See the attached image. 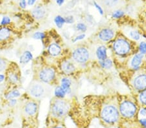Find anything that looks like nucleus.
<instances>
[{
	"label": "nucleus",
	"mask_w": 146,
	"mask_h": 128,
	"mask_svg": "<svg viewBox=\"0 0 146 128\" xmlns=\"http://www.w3.org/2000/svg\"><path fill=\"white\" fill-rule=\"evenodd\" d=\"M101 116L105 122L108 123H114L118 119L119 113L115 107L107 106L103 108L101 113Z\"/></svg>",
	"instance_id": "obj_1"
},
{
	"label": "nucleus",
	"mask_w": 146,
	"mask_h": 128,
	"mask_svg": "<svg viewBox=\"0 0 146 128\" xmlns=\"http://www.w3.org/2000/svg\"><path fill=\"white\" fill-rule=\"evenodd\" d=\"M68 109H69V106L66 102L63 100H57L53 104L52 113L56 117L60 118L67 113Z\"/></svg>",
	"instance_id": "obj_2"
},
{
	"label": "nucleus",
	"mask_w": 146,
	"mask_h": 128,
	"mask_svg": "<svg viewBox=\"0 0 146 128\" xmlns=\"http://www.w3.org/2000/svg\"><path fill=\"white\" fill-rule=\"evenodd\" d=\"M120 112L125 117L130 118L135 115L136 112V107L133 102H123L120 106Z\"/></svg>",
	"instance_id": "obj_3"
},
{
	"label": "nucleus",
	"mask_w": 146,
	"mask_h": 128,
	"mask_svg": "<svg viewBox=\"0 0 146 128\" xmlns=\"http://www.w3.org/2000/svg\"><path fill=\"white\" fill-rule=\"evenodd\" d=\"M114 50L118 54H125L130 51V45L127 41L124 39H119L115 41L114 44Z\"/></svg>",
	"instance_id": "obj_4"
},
{
	"label": "nucleus",
	"mask_w": 146,
	"mask_h": 128,
	"mask_svg": "<svg viewBox=\"0 0 146 128\" xmlns=\"http://www.w3.org/2000/svg\"><path fill=\"white\" fill-rule=\"evenodd\" d=\"M73 57L77 62L84 63L88 60L89 53L86 49L79 48L77 49L73 53Z\"/></svg>",
	"instance_id": "obj_5"
},
{
	"label": "nucleus",
	"mask_w": 146,
	"mask_h": 128,
	"mask_svg": "<svg viewBox=\"0 0 146 128\" xmlns=\"http://www.w3.org/2000/svg\"><path fill=\"white\" fill-rule=\"evenodd\" d=\"M40 79L44 82L48 83L53 80L55 77V72L52 69L46 68L42 70L40 73Z\"/></svg>",
	"instance_id": "obj_6"
},
{
	"label": "nucleus",
	"mask_w": 146,
	"mask_h": 128,
	"mask_svg": "<svg viewBox=\"0 0 146 128\" xmlns=\"http://www.w3.org/2000/svg\"><path fill=\"white\" fill-rule=\"evenodd\" d=\"M134 85L136 89L143 90L146 89V75L142 74L137 76L134 81Z\"/></svg>",
	"instance_id": "obj_7"
},
{
	"label": "nucleus",
	"mask_w": 146,
	"mask_h": 128,
	"mask_svg": "<svg viewBox=\"0 0 146 128\" xmlns=\"http://www.w3.org/2000/svg\"><path fill=\"white\" fill-rule=\"evenodd\" d=\"M113 37H114V32L110 29H103L99 34V38L104 41L110 40Z\"/></svg>",
	"instance_id": "obj_8"
},
{
	"label": "nucleus",
	"mask_w": 146,
	"mask_h": 128,
	"mask_svg": "<svg viewBox=\"0 0 146 128\" xmlns=\"http://www.w3.org/2000/svg\"><path fill=\"white\" fill-rule=\"evenodd\" d=\"M44 93V89L41 85L35 84L31 88L30 93L33 96L38 98L42 96Z\"/></svg>",
	"instance_id": "obj_9"
},
{
	"label": "nucleus",
	"mask_w": 146,
	"mask_h": 128,
	"mask_svg": "<svg viewBox=\"0 0 146 128\" xmlns=\"http://www.w3.org/2000/svg\"><path fill=\"white\" fill-rule=\"evenodd\" d=\"M25 111L28 115H34L37 111V105L34 103V102H29V103H28L26 106H25Z\"/></svg>",
	"instance_id": "obj_10"
},
{
	"label": "nucleus",
	"mask_w": 146,
	"mask_h": 128,
	"mask_svg": "<svg viewBox=\"0 0 146 128\" xmlns=\"http://www.w3.org/2000/svg\"><path fill=\"white\" fill-rule=\"evenodd\" d=\"M143 55L142 54H138L133 57L131 61V66L134 69H137L140 66L142 61Z\"/></svg>",
	"instance_id": "obj_11"
},
{
	"label": "nucleus",
	"mask_w": 146,
	"mask_h": 128,
	"mask_svg": "<svg viewBox=\"0 0 146 128\" xmlns=\"http://www.w3.org/2000/svg\"><path fill=\"white\" fill-rule=\"evenodd\" d=\"M46 11L42 7H37L33 11V15L36 19H40L45 15Z\"/></svg>",
	"instance_id": "obj_12"
},
{
	"label": "nucleus",
	"mask_w": 146,
	"mask_h": 128,
	"mask_svg": "<svg viewBox=\"0 0 146 128\" xmlns=\"http://www.w3.org/2000/svg\"><path fill=\"white\" fill-rule=\"evenodd\" d=\"M62 69L66 73H70L75 69L74 64L69 61H65L62 64Z\"/></svg>",
	"instance_id": "obj_13"
},
{
	"label": "nucleus",
	"mask_w": 146,
	"mask_h": 128,
	"mask_svg": "<svg viewBox=\"0 0 146 128\" xmlns=\"http://www.w3.org/2000/svg\"><path fill=\"white\" fill-rule=\"evenodd\" d=\"M49 54L52 56H57L60 54V51H61V49L59 46H58L57 44L53 43L51 44V45L49 47Z\"/></svg>",
	"instance_id": "obj_14"
},
{
	"label": "nucleus",
	"mask_w": 146,
	"mask_h": 128,
	"mask_svg": "<svg viewBox=\"0 0 146 128\" xmlns=\"http://www.w3.org/2000/svg\"><path fill=\"white\" fill-rule=\"evenodd\" d=\"M71 80L70 79L64 78L61 80V87L65 91L66 93L70 92V86H71Z\"/></svg>",
	"instance_id": "obj_15"
},
{
	"label": "nucleus",
	"mask_w": 146,
	"mask_h": 128,
	"mask_svg": "<svg viewBox=\"0 0 146 128\" xmlns=\"http://www.w3.org/2000/svg\"><path fill=\"white\" fill-rule=\"evenodd\" d=\"M96 54L100 60H105L107 58V49L104 46H100V47H98Z\"/></svg>",
	"instance_id": "obj_16"
},
{
	"label": "nucleus",
	"mask_w": 146,
	"mask_h": 128,
	"mask_svg": "<svg viewBox=\"0 0 146 128\" xmlns=\"http://www.w3.org/2000/svg\"><path fill=\"white\" fill-rule=\"evenodd\" d=\"M11 32L9 29L6 27L0 29V41H3L7 39L10 36Z\"/></svg>",
	"instance_id": "obj_17"
},
{
	"label": "nucleus",
	"mask_w": 146,
	"mask_h": 128,
	"mask_svg": "<svg viewBox=\"0 0 146 128\" xmlns=\"http://www.w3.org/2000/svg\"><path fill=\"white\" fill-rule=\"evenodd\" d=\"M32 58L33 55L29 51H25L20 57V63L21 64H26V63L29 62Z\"/></svg>",
	"instance_id": "obj_18"
},
{
	"label": "nucleus",
	"mask_w": 146,
	"mask_h": 128,
	"mask_svg": "<svg viewBox=\"0 0 146 128\" xmlns=\"http://www.w3.org/2000/svg\"><path fill=\"white\" fill-rule=\"evenodd\" d=\"M100 64L103 68L109 69V68H110L111 66H112V62L110 59H105L103 60H101Z\"/></svg>",
	"instance_id": "obj_19"
},
{
	"label": "nucleus",
	"mask_w": 146,
	"mask_h": 128,
	"mask_svg": "<svg viewBox=\"0 0 146 128\" xmlns=\"http://www.w3.org/2000/svg\"><path fill=\"white\" fill-rule=\"evenodd\" d=\"M55 23L56 25V26L59 28H61L62 27V25H64V23H66L65 19L64 18H63L62 17H61L60 16H57L55 18Z\"/></svg>",
	"instance_id": "obj_20"
},
{
	"label": "nucleus",
	"mask_w": 146,
	"mask_h": 128,
	"mask_svg": "<svg viewBox=\"0 0 146 128\" xmlns=\"http://www.w3.org/2000/svg\"><path fill=\"white\" fill-rule=\"evenodd\" d=\"M65 94H66L65 91L61 87H58L56 88V89L55 91V95L56 96L59 97V98H63L64 97Z\"/></svg>",
	"instance_id": "obj_21"
},
{
	"label": "nucleus",
	"mask_w": 146,
	"mask_h": 128,
	"mask_svg": "<svg viewBox=\"0 0 146 128\" xmlns=\"http://www.w3.org/2000/svg\"><path fill=\"white\" fill-rule=\"evenodd\" d=\"M105 4L107 7H113L116 6L118 3L119 0H105Z\"/></svg>",
	"instance_id": "obj_22"
},
{
	"label": "nucleus",
	"mask_w": 146,
	"mask_h": 128,
	"mask_svg": "<svg viewBox=\"0 0 146 128\" xmlns=\"http://www.w3.org/2000/svg\"><path fill=\"white\" fill-rule=\"evenodd\" d=\"M9 80H10V81H11L12 82H13V83L18 82L19 80L18 76L16 74L13 73H10L9 74Z\"/></svg>",
	"instance_id": "obj_23"
},
{
	"label": "nucleus",
	"mask_w": 146,
	"mask_h": 128,
	"mask_svg": "<svg viewBox=\"0 0 146 128\" xmlns=\"http://www.w3.org/2000/svg\"><path fill=\"white\" fill-rule=\"evenodd\" d=\"M20 95V92L18 91V90H15L11 92L9 94L7 95V98L9 99H11V98H14L18 97Z\"/></svg>",
	"instance_id": "obj_24"
},
{
	"label": "nucleus",
	"mask_w": 146,
	"mask_h": 128,
	"mask_svg": "<svg viewBox=\"0 0 146 128\" xmlns=\"http://www.w3.org/2000/svg\"><path fill=\"white\" fill-rule=\"evenodd\" d=\"M140 100L143 104L146 106V90L143 91L140 95Z\"/></svg>",
	"instance_id": "obj_25"
},
{
	"label": "nucleus",
	"mask_w": 146,
	"mask_h": 128,
	"mask_svg": "<svg viewBox=\"0 0 146 128\" xmlns=\"http://www.w3.org/2000/svg\"><path fill=\"white\" fill-rule=\"evenodd\" d=\"M124 15V12L121 11H115L112 14V17L115 18H119Z\"/></svg>",
	"instance_id": "obj_26"
},
{
	"label": "nucleus",
	"mask_w": 146,
	"mask_h": 128,
	"mask_svg": "<svg viewBox=\"0 0 146 128\" xmlns=\"http://www.w3.org/2000/svg\"><path fill=\"white\" fill-rule=\"evenodd\" d=\"M140 51L141 54H146V43L141 42L140 44Z\"/></svg>",
	"instance_id": "obj_27"
},
{
	"label": "nucleus",
	"mask_w": 146,
	"mask_h": 128,
	"mask_svg": "<svg viewBox=\"0 0 146 128\" xmlns=\"http://www.w3.org/2000/svg\"><path fill=\"white\" fill-rule=\"evenodd\" d=\"M77 29L79 31L84 32V31H86V26L84 24V23H80L77 25Z\"/></svg>",
	"instance_id": "obj_28"
},
{
	"label": "nucleus",
	"mask_w": 146,
	"mask_h": 128,
	"mask_svg": "<svg viewBox=\"0 0 146 128\" xmlns=\"http://www.w3.org/2000/svg\"><path fill=\"white\" fill-rule=\"evenodd\" d=\"M130 36L132 38L134 39H136V40H138L140 39V34L138 33V32L136 31H131L130 32Z\"/></svg>",
	"instance_id": "obj_29"
},
{
	"label": "nucleus",
	"mask_w": 146,
	"mask_h": 128,
	"mask_svg": "<svg viewBox=\"0 0 146 128\" xmlns=\"http://www.w3.org/2000/svg\"><path fill=\"white\" fill-rule=\"evenodd\" d=\"M44 37L45 34L43 32H36L33 36V38L35 39H43Z\"/></svg>",
	"instance_id": "obj_30"
},
{
	"label": "nucleus",
	"mask_w": 146,
	"mask_h": 128,
	"mask_svg": "<svg viewBox=\"0 0 146 128\" xmlns=\"http://www.w3.org/2000/svg\"><path fill=\"white\" fill-rule=\"evenodd\" d=\"M6 66V62L5 60H3V59H1L0 58V71H3V70L5 68Z\"/></svg>",
	"instance_id": "obj_31"
},
{
	"label": "nucleus",
	"mask_w": 146,
	"mask_h": 128,
	"mask_svg": "<svg viewBox=\"0 0 146 128\" xmlns=\"http://www.w3.org/2000/svg\"><path fill=\"white\" fill-rule=\"evenodd\" d=\"M11 22V20L10 18H8V17H3V19H2L1 21V25H6V24H8Z\"/></svg>",
	"instance_id": "obj_32"
},
{
	"label": "nucleus",
	"mask_w": 146,
	"mask_h": 128,
	"mask_svg": "<svg viewBox=\"0 0 146 128\" xmlns=\"http://www.w3.org/2000/svg\"><path fill=\"white\" fill-rule=\"evenodd\" d=\"M94 5H95V7L97 9V10L99 11V12H100L101 14H103V11L102 8H101V7L97 3H96V2H95V3H94Z\"/></svg>",
	"instance_id": "obj_33"
},
{
	"label": "nucleus",
	"mask_w": 146,
	"mask_h": 128,
	"mask_svg": "<svg viewBox=\"0 0 146 128\" xmlns=\"http://www.w3.org/2000/svg\"><path fill=\"white\" fill-rule=\"evenodd\" d=\"M65 22L68 23H72L74 22V18L72 16H69V17H67L65 19Z\"/></svg>",
	"instance_id": "obj_34"
},
{
	"label": "nucleus",
	"mask_w": 146,
	"mask_h": 128,
	"mask_svg": "<svg viewBox=\"0 0 146 128\" xmlns=\"http://www.w3.org/2000/svg\"><path fill=\"white\" fill-rule=\"evenodd\" d=\"M20 5L21 7L25 8L26 7V1L25 0H20Z\"/></svg>",
	"instance_id": "obj_35"
},
{
	"label": "nucleus",
	"mask_w": 146,
	"mask_h": 128,
	"mask_svg": "<svg viewBox=\"0 0 146 128\" xmlns=\"http://www.w3.org/2000/svg\"><path fill=\"white\" fill-rule=\"evenodd\" d=\"M84 37H85V34H81V35H79V36H77L76 38H75L74 41H76L77 40H81V39H83Z\"/></svg>",
	"instance_id": "obj_36"
},
{
	"label": "nucleus",
	"mask_w": 146,
	"mask_h": 128,
	"mask_svg": "<svg viewBox=\"0 0 146 128\" xmlns=\"http://www.w3.org/2000/svg\"><path fill=\"white\" fill-rule=\"evenodd\" d=\"M140 124L142 125V126L146 128V119L145 118H143V119H140Z\"/></svg>",
	"instance_id": "obj_37"
},
{
	"label": "nucleus",
	"mask_w": 146,
	"mask_h": 128,
	"mask_svg": "<svg viewBox=\"0 0 146 128\" xmlns=\"http://www.w3.org/2000/svg\"><path fill=\"white\" fill-rule=\"evenodd\" d=\"M35 1H36V0H28V4L29 5H33L35 3Z\"/></svg>",
	"instance_id": "obj_38"
},
{
	"label": "nucleus",
	"mask_w": 146,
	"mask_h": 128,
	"mask_svg": "<svg viewBox=\"0 0 146 128\" xmlns=\"http://www.w3.org/2000/svg\"><path fill=\"white\" fill-rule=\"evenodd\" d=\"M140 114L142 116H145L146 115V110L145 109H143L142 110L140 111Z\"/></svg>",
	"instance_id": "obj_39"
},
{
	"label": "nucleus",
	"mask_w": 146,
	"mask_h": 128,
	"mask_svg": "<svg viewBox=\"0 0 146 128\" xmlns=\"http://www.w3.org/2000/svg\"><path fill=\"white\" fill-rule=\"evenodd\" d=\"M56 3L59 5H61L64 3V0H56Z\"/></svg>",
	"instance_id": "obj_40"
},
{
	"label": "nucleus",
	"mask_w": 146,
	"mask_h": 128,
	"mask_svg": "<svg viewBox=\"0 0 146 128\" xmlns=\"http://www.w3.org/2000/svg\"><path fill=\"white\" fill-rule=\"evenodd\" d=\"M5 78V76L3 74H0V82H1L2 81H3Z\"/></svg>",
	"instance_id": "obj_41"
},
{
	"label": "nucleus",
	"mask_w": 146,
	"mask_h": 128,
	"mask_svg": "<svg viewBox=\"0 0 146 128\" xmlns=\"http://www.w3.org/2000/svg\"><path fill=\"white\" fill-rule=\"evenodd\" d=\"M10 103L11 104V105H13V106H14V105H15L16 103V100H11Z\"/></svg>",
	"instance_id": "obj_42"
},
{
	"label": "nucleus",
	"mask_w": 146,
	"mask_h": 128,
	"mask_svg": "<svg viewBox=\"0 0 146 128\" xmlns=\"http://www.w3.org/2000/svg\"><path fill=\"white\" fill-rule=\"evenodd\" d=\"M55 128H62V127H55Z\"/></svg>",
	"instance_id": "obj_43"
}]
</instances>
